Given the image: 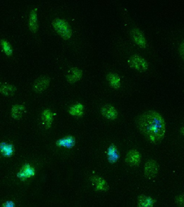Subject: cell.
<instances>
[{"mask_svg":"<svg viewBox=\"0 0 184 207\" xmlns=\"http://www.w3.org/2000/svg\"><path fill=\"white\" fill-rule=\"evenodd\" d=\"M101 113L104 117L110 120H115L118 116V112L114 106L106 104L101 108Z\"/></svg>","mask_w":184,"mask_h":207,"instance_id":"obj_9","label":"cell"},{"mask_svg":"<svg viewBox=\"0 0 184 207\" xmlns=\"http://www.w3.org/2000/svg\"><path fill=\"white\" fill-rule=\"evenodd\" d=\"M73 74L66 76V79L69 83L73 84L81 79L83 76V71L79 69L78 68H73L71 69Z\"/></svg>","mask_w":184,"mask_h":207,"instance_id":"obj_19","label":"cell"},{"mask_svg":"<svg viewBox=\"0 0 184 207\" xmlns=\"http://www.w3.org/2000/svg\"><path fill=\"white\" fill-rule=\"evenodd\" d=\"M29 28L31 32L36 33L38 30V18H37V8H35L31 10L29 18Z\"/></svg>","mask_w":184,"mask_h":207,"instance_id":"obj_11","label":"cell"},{"mask_svg":"<svg viewBox=\"0 0 184 207\" xmlns=\"http://www.w3.org/2000/svg\"><path fill=\"white\" fill-rule=\"evenodd\" d=\"M54 114L49 109H46L43 111L42 113V119L45 125V127L46 129L51 128L52 123L53 121V116Z\"/></svg>","mask_w":184,"mask_h":207,"instance_id":"obj_16","label":"cell"},{"mask_svg":"<svg viewBox=\"0 0 184 207\" xmlns=\"http://www.w3.org/2000/svg\"><path fill=\"white\" fill-rule=\"evenodd\" d=\"M180 133H182V135H184V126L182 127V128H180Z\"/></svg>","mask_w":184,"mask_h":207,"instance_id":"obj_26","label":"cell"},{"mask_svg":"<svg viewBox=\"0 0 184 207\" xmlns=\"http://www.w3.org/2000/svg\"><path fill=\"white\" fill-rule=\"evenodd\" d=\"M17 90L16 86L12 84L5 83L0 85V93L6 97L13 96Z\"/></svg>","mask_w":184,"mask_h":207,"instance_id":"obj_15","label":"cell"},{"mask_svg":"<svg viewBox=\"0 0 184 207\" xmlns=\"http://www.w3.org/2000/svg\"><path fill=\"white\" fill-rule=\"evenodd\" d=\"M128 63L130 68L140 72H145L148 69L149 65L147 61L138 55H134L130 57L128 59Z\"/></svg>","mask_w":184,"mask_h":207,"instance_id":"obj_3","label":"cell"},{"mask_svg":"<svg viewBox=\"0 0 184 207\" xmlns=\"http://www.w3.org/2000/svg\"><path fill=\"white\" fill-rule=\"evenodd\" d=\"M175 202L179 207H184V193L176 196Z\"/></svg>","mask_w":184,"mask_h":207,"instance_id":"obj_23","label":"cell"},{"mask_svg":"<svg viewBox=\"0 0 184 207\" xmlns=\"http://www.w3.org/2000/svg\"><path fill=\"white\" fill-rule=\"evenodd\" d=\"M0 44L2 47L3 50L8 56H11L13 53V49L10 43L6 39H1L0 40Z\"/></svg>","mask_w":184,"mask_h":207,"instance_id":"obj_22","label":"cell"},{"mask_svg":"<svg viewBox=\"0 0 184 207\" xmlns=\"http://www.w3.org/2000/svg\"><path fill=\"white\" fill-rule=\"evenodd\" d=\"M2 207H15V204L12 201H7L3 203Z\"/></svg>","mask_w":184,"mask_h":207,"instance_id":"obj_25","label":"cell"},{"mask_svg":"<svg viewBox=\"0 0 184 207\" xmlns=\"http://www.w3.org/2000/svg\"><path fill=\"white\" fill-rule=\"evenodd\" d=\"M0 152L5 157H11L15 152L14 146L12 144H7L6 142H1L0 143Z\"/></svg>","mask_w":184,"mask_h":207,"instance_id":"obj_17","label":"cell"},{"mask_svg":"<svg viewBox=\"0 0 184 207\" xmlns=\"http://www.w3.org/2000/svg\"><path fill=\"white\" fill-rule=\"evenodd\" d=\"M50 78L46 75L39 77L34 81L32 90L36 93H40L45 91L50 85Z\"/></svg>","mask_w":184,"mask_h":207,"instance_id":"obj_4","label":"cell"},{"mask_svg":"<svg viewBox=\"0 0 184 207\" xmlns=\"http://www.w3.org/2000/svg\"><path fill=\"white\" fill-rule=\"evenodd\" d=\"M130 36L137 45L141 48H145L146 46V39L143 32L138 28H134L131 30Z\"/></svg>","mask_w":184,"mask_h":207,"instance_id":"obj_6","label":"cell"},{"mask_svg":"<svg viewBox=\"0 0 184 207\" xmlns=\"http://www.w3.org/2000/svg\"><path fill=\"white\" fill-rule=\"evenodd\" d=\"M107 158L110 164H115L119 160L120 153L116 146L114 144L110 145L107 149Z\"/></svg>","mask_w":184,"mask_h":207,"instance_id":"obj_13","label":"cell"},{"mask_svg":"<svg viewBox=\"0 0 184 207\" xmlns=\"http://www.w3.org/2000/svg\"><path fill=\"white\" fill-rule=\"evenodd\" d=\"M179 53L182 58L184 60V40L182 41L179 47Z\"/></svg>","mask_w":184,"mask_h":207,"instance_id":"obj_24","label":"cell"},{"mask_svg":"<svg viewBox=\"0 0 184 207\" xmlns=\"http://www.w3.org/2000/svg\"><path fill=\"white\" fill-rule=\"evenodd\" d=\"M160 166L154 160H149L145 163L144 166V174L146 178H155L159 171Z\"/></svg>","mask_w":184,"mask_h":207,"instance_id":"obj_5","label":"cell"},{"mask_svg":"<svg viewBox=\"0 0 184 207\" xmlns=\"http://www.w3.org/2000/svg\"><path fill=\"white\" fill-rule=\"evenodd\" d=\"M25 107L23 105L15 104L12 106L11 110V117L16 120H20L22 118L23 113Z\"/></svg>","mask_w":184,"mask_h":207,"instance_id":"obj_18","label":"cell"},{"mask_svg":"<svg viewBox=\"0 0 184 207\" xmlns=\"http://www.w3.org/2000/svg\"><path fill=\"white\" fill-rule=\"evenodd\" d=\"M141 160V155L136 150H130L127 154L126 162L132 166H138Z\"/></svg>","mask_w":184,"mask_h":207,"instance_id":"obj_7","label":"cell"},{"mask_svg":"<svg viewBox=\"0 0 184 207\" xmlns=\"http://www.w3.org/2000/svg\"><path fill=\"white\" fill-rule=\"evenodd\" d=\"M135 123L139 132L149 141L157 144L162 141L165 134V122L162 115L150 110L138 115Z\"/></svg>","mask_w":184,"mask_h":207,"instance_id":"obj_1","label":"cell"},{"mask_svg":"<svg viewBox=\"0 0 184 207\" xmlns=\"http://www.w3.org/2000/svg\"><path fill=\"white\" fill-rule=\"evenodd\" d=\"M83 105L81 103H78L70 107L68 112L73 116L82 117L83 115Z\"/></svg>","mask_w":184,"mask_h":207,"instance_id":"obj_21","label":"cell"},{"mask_svg":"<svg viewBox=\"0 0 184 207\" xmlns=\"http://www.w3.org/2000/svg\"><path fill=\"white\" fill-rule=\"evenodd\" d=\"M35 175V169L29 164H25L23 166L17 176L22 181L27 180L28 178Z\"/></svg>","mask_w":184,"mask_h":207,"instance_id":"obj_8","label":"cell"},{"mask_svg":"<svg viewBox=\"0 0 184 207\" xmlns=\"http://www.w3.org/2000/svg\"><path fill=\"white\" fill-rule=\"evenodd\" d=\"M137 207H153L156 200L150 196L142 194L138 197Z\"/></svg>","mask_w":184,"mask_h":207,"instance_id":"obj_14","label":"cell"},{"mask_svg":"<svg viewBox=\"0 0 184 207\" xmlns=\"http://www.w3.org/2000/svg\"><path fill=\"white\" fill-rule=\"evenodd\" d=\"M106 79L109 81L110 85L112 88L117 89L120 88L121 82L119 76L116 73H109L106 76Z\"/></svg>","mask_w":184,"mask_h":207,"instance_id":"obj_20","label":"cell"},{"mask_svg":"<svg viewBox=\"0 0 184 207\" xmlns=\"http://www.w3.org/2000/svg\"><path fill=\"white\" fill-rule=\"evenodd\" d=\"M52 24L57 33L65 40H69L72 36V29L68 22L59 18H55Z\"/></svg>","mask_w":184,"mask_h":207,"instance_id":"obj_2","label":"cell"},{"mask_svg":"<svg viewBox=\"0 0 184 207\" xmlns=\"http://www.w3.org/2000/svg\"><path fill=\"white\" fill-rule=\"evenodd\" d=\"M56 146L63 147L67 149H72L75 145V139L72 135H68L56 141Z\"/></svg>","mask_w":184,"mask_h":207,"instance_id":"obj_12","label":"cell"},{"mask_svg":"<svg viewBox=\"0 0 184 207\" xmlns=\"http://www.w3.org/2000/svg\"><path fill=\"white\" fill-rule=\"evenodd\" d=\"M92 183L95 185V190L106 191L109 189V186L106 180L99 176H93L90 178Z\"/></svg>","mask_w":184,"mask_h":207,"instance_id":"obj_10","label":"cell"}]
</instances>
